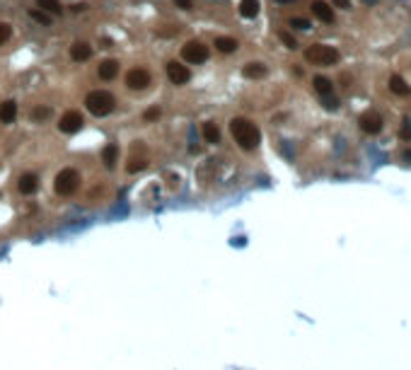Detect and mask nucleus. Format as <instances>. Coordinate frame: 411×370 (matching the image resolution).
I'll list each match as a JSON object with an SVG mask.
<instances>
[{
	"instance_id": "nucleus-23",
	"label": "nucleus",
	"mask_w": 411,
	"mask_h": 370,
	"mask_svg": "<svg viewBox=\"0 0 411 370\" xmlns=\"http://www.w3.org/2000/svg\"><path fill=\"white\" fill-rule=\"evenodd\" d=\"M36 8H41V10L49 12V15H61V12H63L61 0H36Z\"/></svg>"
},
{
	"instance_id": "nucleus-9",
	"label": "nucleus",
	"mask_w": 411,
	"mask_h": 370,
	"mask_svg": "<svg viewBox=\"0 0 411 370\" xmlns=\"http://www.w3.org/2000/svg\"><path fill=\"white\" fill-rule=\"evenodd\" d=\"M150 85V73L145 68H133L126 73V87L128 90H145Z\"/></svg>"
},
{
	"instance_id": "nucleus-27",
	"label": "nucleus",
	"mask_w": 411,
	"mask_h": 370,
	"mask_svg": "<svg viewBox=\"0 0 411 370\" xmlns=\"http://www.w3.org/2000/svg\"><path fill=\"white\" fill-rule=\"evenodd\" d=\"M29 17H32V20H36L39 24H51V17H49L44 10H29Z\"/></svg>"
},
{
	"instance_id": "nucleus-20",
	"label": "nucleus",
	"mask_w": 411,
	"mask_h": 370,
	"mask_svg": "<svg viewBox=\"0 0 411 370\" xmlns=\"http://www.w3.org/2000/svg\"><path fill=\"white\" fill-rule=\"evenodd\" d=\"M201 133H203V141L206 143H220V129H218L213 121H206L203 129H201Z\"/></svg>"
},
{
	"instance_id": "nucleus-10",
	"label": "nucleus",
	"mask_w": 411,
	"mask_h": 370,
	"mask_svg": "<svg viewBox=\"0 0 411 370\" xmlns=\"http://www.w3.org/2000/svg\"><path fill=\"white\" fill-rule=\"evenodd\" d=\"M310 10H312V15H314L319 22H324V24H332L334 22V8L329 3H324V0H312Z\"/></svg>"
},
{
	"instance_id": "nucleus-5",
	"label": "nucleus",
	"mask_w": 411,
	"mask_h": 370,
	"mask_svg": "<svg viewBox=\"0 0 411 370\" xmlns=\"http://www.w3.org/2000/svg\"><path fill=\"white\" fill-rule=\"evenodd\" d=\"M181 58L191 65H199L208 61V46L201 42H187L181 46Z\"/></svg>"
},
{
	"instance_id": "nucleus-30",
	"label": "nucleus",
	"mask_w": 411,
	"mask_h": 370,
	"mask_svg": "<svg viewBox=\"0 0 411 370\" xmlns=\"http://www.w3.org/2000/svg\"><path fill=\"white\" fill-rule=\"evenodd\" d=\"M174 5H177V8H181V10H191V8H194V3H191V0H174Z\"/></svg>"
},
{
	"instance_id": "nucleus-6",
	"label": "nucleus",
	"mask_w": 411,
	"mask_h": 370,
	"mask_svg": "<svg viewBox=\"0 0 411 370\" xmlns=\"http://www.w3.org/2000/svg\"><path fill=\"white\" fill-rule=\"evenodd\" d=\"M82 124H85L82 114L75 111V109H70V111H66V114L61 116V121H58V131H61V133H68V136H73V133H78V131L82 129Z\"/></svg>"
},
{
	"instance_id": "nucleus-28",
	"label": "nucleus",
	"mask_w": 411,
	"mask_h": 370,
	"mask_svg": "<svg viewBox=\"0 0 411 370\" xmlns=\"http://www.w3.org/2000/svg\"><path fill=\"white\" fill-rule=\"evenodd\" d=\"M278 39L286 44L288 49H298V42H295V36H293L290 32H278Z\"/></svg>"
},
{
	"instance_id": "nucleus-14",
	"label": "nucleus",
	"mask_w": 411,
	"mask_h": 370,
	"mask_svg": "<svg viewBox=\"0 0 411 370\" xmlns=\"http://www.w3.org/2000/svg\"><path fill=\"white\" fill-rule=\"evenodd\" d=\"M17 119V102H3L0 104V124H12V121Z\"/></svg>"
},
{
	"instance_id": "nucleus-2",
	"label": "nucleus",
	"mask_w": 411,
	"mask_h": 370,
	"mask_svg": "<svg viewBox=\"0 0 411 370\" xmlns=\"http://www.w3.org/2000/svg\"><path fill=\"white\" fill-rule=\"evenodd\" d=\"M85 107H87V111L92 116H107L116 107V97L111 92H107V90H92L85 97Z\"/></svg>"
},
{
	"instance_id": "nucleus-19",
	"label": "nucleus",
	"mask_w": 411,
	"mask_h": 370,
	"mask_svg": "<svg viewBox=\"0 0 411 370\" xmlns=\"http://www.w3.org/2000/svg\"><path fill=\"white\" fill-rule=\"evenodd\" d=\"M240 15L247 20H254L259 15V0H240Z\"/></svg>"
},
{
	"instance_id": "nucleus-16",
	"label": "nucleus",
	"mask_w": 411,
	"mask_h": 370,
	"mask_svg": "<svg viewBox=\"0 0 411 370\" xmlns=\"http://www.w3.org/2000/svg\"><path fill=\"white\" fill-rule=\"evenodd\" d=\"M389 90L394 92V95H399V97H409L411 95V87L406 85V80L399 75H392L389 77Z\"/></svg>"
},
{
	"instance_id": "nucleus-26",
	"label": "nucleus",
	"mask_w": 411,
	"mask_h": 370,
	"mask_svg": "<svg viewBox=\"0 0 411 370\" xmlns=\"http://www.w3.org/2000/svg\"><path fill=\"white\" fill-rule=\"evenodd\" d=\"M288 24H290V27H293V29H302V32H305V29H310V27H312V24H310V20H305V17H290V22H288Z\"/></svg>"
},
{
	"instance_id": "nucleus-17",
	"label": "nucleus",
	"mask_w": 411,
	"mask_h": 370,
	"mask_svg": "<svg viewBox=\"0 0 411 370\" xmlns=\"http://www.w3.org/2000/svg\"><path fill=\"white\" fill-rule=\"evenodd\" d=\"M148 167V155H145V150L135 157L133 152H131V157H128V165H126V172L128 174H135V172H141V170H145Z\"/></svg>"
},
{
	"instance_id": "nucleus-25",
	"label": "nucleus",
	"mask_w": 411,
	"mask_h": 370,
	"mask_svg": "<svg viewBox=\"0 0 411 370\" xmlns=\"http://www.w3.org/2000/svg\"><path fill=\"white\" fill-rule=\"evenodd\" d=\"M160 116H162V109L157 107V104H155V107H150V109H145V111H143V121H145V124H153V121H157Z\"/></svg>"
},
{
	"instance_id": "nucleus-7",
	"label": "nucleus",
	"mask_w": 411,
	"mask_h": 370,
	"mask_svg": "<svg viewBox=\"0 0 411 370\" xmlns=\"http://www.w3.org/2000/svg\"><path fill=\"white\" fill-rule=\"evenodd\" d=\"M358 126L363 133L368 136H378L380 131H382V116H380L378 111H366V114H360V119H358Z\"/></svg>"
},
{
	"instance_id": "nucleus-12",
	"label": "nucleus",
	"mask_w": 411,
	"mask_h": 370,
	"mask_svg": "<svg viewBox=\"0 0 411 370\" xmlns=\"http://www.w3.org/2000/svg\"><path fill=\"white\" fill-rule=\"evenodd\" d=\"M97 73H100L102 80H114V77L119 75V61H114V58L102 61L100 68H97Z\"/></svg>"
},
{
	"instance_id": "nucleus-8",
	"label": "nucleus",
	"mask_w": 411,
	"mask_h": 370,
	"mask_svg": "<svg viewBox=\"0 0 411 370\" xmlns=\"http://www.w3.org/2000/svg\"><path fill=\"white\" fill-rule=\"evenodd\" d=\"M167 77H169L172 85H187L191 80V70L179 61H169L167 63Z\"/></svg>"
},
{
	"instance_id": "nucleus-22",
	"label": "nucleus",
	"mask_w": 411,
	"mask_h": 370,
	"mask_svg": "<svg viewBox=\"0 0 411 370\" xmlns=\"http://www.w3.org/2000/svg\"><path fill=\"white\" fill-rule=\"evenodd\" d=\"M312 85H314V90H317L322 97H327V95H332V92H334L332 80H329V77H324V75H317L314 80H312Z\"/></svg>"
},
{
	"instance_id": "nucleus-29",
	"label": "nucleus",
	"mask_w": 411,
	"mask_h": 370,
	"mask_svg": "<svg viewBox=\"0 0 411 370\" xmlns=\"http://www.w3.org/2000/svg\"><path fill=\"white\" fill-rule=\"evenodd\" d=\"M10 36H12V27L8 24V22H0V46L8 42Z\"/></svg>"
},
{
	"instance_id": "nucleus-21",
	"label": "nucleus",
	"mask_w": 411,
	"mask_h": 370,
	"mask_svg": "<svg viewBox=\"0 0 411 370\" xmlns=\"http://www.w3.org/2000/svg\"><path fill=\"white\" fill-rule=\"evenodd\" d=\"M237 39H233V36H218L215 39V49L218 51H222V54H233V51H237Z\"/></svg>"
},
{
	"instance_id": "nucleus-15",
	"label": "nucleus",
	"mask_w": 411,
	"mask_h": 370,
	"mask_svg": "<svg viewBox=\"0 0 411 370\" xmlns=\"http://www.w3.org/2000/svg\"><path fill=\"white\" fill-rule=\"evenodd\" d=\"M268 68L264 63H247L242 68V75L249 77V80H261V77H266Z\"/></svg>"
},
{
	"instance_id": "nucleus-31",
	"label": "nucleus",
	"mask_w": 411,
	"mask_h": 370,
	"mask_svg": "<svg viewBox=\"0 0 411 370\" xmlns=\"http://www.w3.org/2000/svg\"><path fill=\"white\" fill-rule=\"evenodd\" d=\"M336 8H341V10H351V0H332Z\"/></svg>"
},
{
	"instance_id": "nucleus-35",
	"label": "nucleus",
	"mask_w": 411,
	"mask_h": 370,
	"mask_svg": "<svg viewBox=\"0 0 411 370\" xmlns=\"http://www.w3.org/2000/svg\"><path fill=\"white\" fill-rule=\"evenodd\" d=\"M366 3H368V5H375V0H366Z\"/></svg>"
},
{
	"instance_id": "nucleus-4",
	"label": "nucleus",
	"mask_w": 411,
	"mask_h": 370,
	"mask_svg": "<svg viewBox=\"0 0 411 370\" xmlns=\"http://www.w3.org/2000/svg\"><path fill=\"white\" fill-rule=\"evenodd\" d=\"M80 186V172L73 170V167H66L61 172L56 174V182H54V189L58 196H73L78 191Z\"/></svg>"
},
{
	"instance_id": "nucleus-24",
	"label": "nucleus",
	"mask_w": 411,
	"mask_h": 370,
	"mask_svg": "<svg viewBox=\"0 0 411 370\" xmlns=\"http://www.w3.org/2000/svg\"><path fill=\"white\" fill-rule=\"evenodd\" d=\"M51 116V107H36L32 111V121L34 124H41V121H46Z\"/></svg>"
},
{
	"instance_id": "nucleus-32",
	"label": "nucleus",
	"mask_w": 411,
	"mask_h": 370,
	"mask_svg": "<svg viewBox=\"0 0 411 370\" xmlns=\"http://www.w3.org/2000/svg\"><path fill=\"white\" fill-rule=\"evenodd\" d=\"M401 138H406V141H409V138H411V121H406V124H404V131H401Z\"/></svg>"
},
{
	"instance_id": "nucleus-34",
	"label": "nucleus",
	"mask_w": 411,
	"mask_h": 370,
	"mask_svg": "<svg viewBox=\"0 0 411 370\" xmlns=\"http://www.w3.org/2000/svg\"><path fill=\"white\" fill-rule=\"evenodd\" d=\"M276 3H295V0H276Z\"/></svg>"
},
{
	"instance_id": "nucleus-13",
	"label": "nucleus",
	"mask_w": 411,
	"mask_h": 370,
	"mask_svg": "<svg viewBox=\"0 0 411 370\" xmlns=\"http://www.w3.org/2000/svg\"><path fill=\"white\" fill-rule=\"evenodd\" d=\"M17 186H20V191H22V194L29 196V194H34V191L39 189V177H36L34 172H27V174H22V177H20V184H17Z\"/></svg>"
},
{
	"instance_id": "nucleus-18",
	"label": "nucleus",
	"mask_w": 411,
	"mask_h": 370,
	"mask_svg": "<svg viewBox=\"0 0 411 370\" xmlns=\"http://www.w3.org/2000/svg\"><path fill=\"white\" fill-rule=\"evenodd\" d=\"M102 162H104V167H109V170L119 162V145H116V143H109V145L102 150Z\"/></svg>"
},
{
	"instance_id": "nucleus-1",
	"label": "nucleus",
	"mask_w": 411,
	"mask_h": 370,
	"mask_svg": "<svg viewBox=\"0 0 411 370\" xmlns=\"http://www.w3.org/2000/svg\"><path fill=\"white\" fill-rule=\"evenodd\" d=\"M230 133H233V138L237 141V145L242 150H254L256 145H259V141H261L259 129L249 119H245V116H235L230 121Z\"/></svg>"
},
{
	"instance_id": "nucleus-3",
	"label": "nucleus",
	"mask_w": 411,
	"mask_h": 370,
	"mask_svg": "<svg viewBox=\"0 0 411 370\" xmlns=\"http://www.w3.org/2000/svg\"><path fill=\"white\" fill-rule=\"evenodd\" d=\"M339 58H341V54L329 44H312L305 49V61L312 65H322V68L324 65H336Z\"/></svg>"
},
{
	"instance_id": "nucleus-11",
	"label": "nucleus",
	"mask_w": 411,
	"mask_h": 370,
	"mask_svg": "<svg viewBox=\"0 0 411 370\" xmlns=\"http://www.w3.org/2000/svg\"><path fill=\"white\" fill-rule=\"evenodd\" d=\"M70 58L75 63H82V61H89L92 58V46L87 42H75L70 46Z\"/></svg>"
},
{
	"instance_id": "nucleus-33",
	"label": "nucleus",
	"mask_w": 411,
	"mask_h": 370,
	"mask_svg": "<svg viewBox=\"0 0 411 370\" xmlns=\"http://www.w3.org/2000/svg\"><path fill=\"white\" fill-rule=\"evenodd\" d=\"M73 10H75V12H82V10H87V5H85V3H80V5H73Z\"/></svg>"
}]
</instances>
